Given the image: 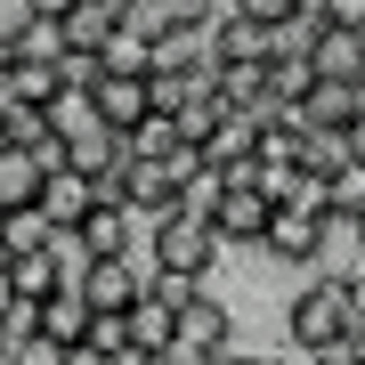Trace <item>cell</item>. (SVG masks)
I'll return each mask as SVG.
<instances>
[{"instance_id": "1", "label": "cell", "mask_w": 365, "mask_h": 365, "mask_svg": "<svg viewBox=\"0 0 365 365\" xmlns=\"http://www.w3.org/2000/svg\"><path fill=\"white\" fill-rule=\"evenodd\" d=\"M333 235H341V220L325 211V179H309L292 203H276V220H268V235H260V260H276V268H317L333 252Z\"/></svg>"}, {"instance_id": "2", "label": "cell", "mask_w": 365, "mask_h": 365, "mask_svg": "<svg viewBox=\"0 0 365 365\" xmlns=\"http://www.w3.org/2000/svg\"><path fill=\"white\" fill-rule=\"evenodd\" d=\"M349 317H357V276H309L292 292V309H284V341L300 357H325L349 333Z\"/></svg>"}, {"instance_id": "3", "label": "cell", "mask_w": 365, "mask_h": 365, "mask_svg": "<svg viewBox=\"0 0 365 365\" xmlns=\"http://www.w3.org/2000/svg\"><path fill=\"white\" fill-rule=\"evenodd\" d=\"M146 260L170 268V276H195V284H211V268L227 260V244H220V227H211L203 211H179V203H170L163 220H146Z\"/></svg>"}, {"instance_id": "4", "label": "cell", "mask_w": 365, "mask_h": 365, "mask_svg": "<svg viewBox=\"0 0 365 365\" xmlns=\"http://www.w3.org/2000/svg\"><path fill=\"white\" fill-rule=\"evenodd\" d=\"M268 220H276V203H268L252 179H227V187H220V203H211V227H220V244H227V252H260Z\"/></svg>"}, {"instance_id": "5", "label": "cell", "mask_w": 365, "mask_h": 365, "mask_svg": "<svg viewBox=\"0 0 365 365\" xmlns=\"http://www.w3.org/2000/svg\"><path fill=\"white\" fill-rule=\"evenodd\" d=\"M81 244H90V260H114V252H138L146 244V220H138V211L130 203H114V195H98L90 211H81Z\"/></svg>"}, {"instance_id": "6", "label": "cell", "mask_w": 365, "mask_h": 365, "mask_svg": "<svg viewBox=\"0 0 365 365\" xmlns=\"http://www.w3.org/2000/svg\"><path fill=\"white\" fill-rule=\"evenodd\" d=\"M309 66H317V81H365V33H357V25H333V16H317Z\"/></svg>"}, {"instance_id": "7", "label": "cell", "mask_w": 365, "mask_h": 365, "mask_svg": "<svg viewBox=\"0 0 365 365\" xmlns=\"http://www.w3.org/2000/svg\"><path fill=\"white\" fill-rule=\"evenodd\" d=\"M211 49H220V66H260V57H276V33L244 9H220L211 16Z\"/></svg>"}, {"instance_id": "8", "label": "cell", "mask_w": 365, "mask_h": 365, "mask_svg": "<svg viewBox=\"0 0 365 365\" xmlns=\"http://www.w3.org/2000/svg\"><path fill=\"white\" fill-rule=\"evenodd\" d=\"M90 98H98V122H106V130H138V122L155 114V98H146V73H98V81H90Z\"/></svg>"}, {"instance_id": "9", "label": "cell", "mask_w": 365, "mask_h": 365, "mask_svg": "<svg viewBox=\"0 0 365 365\" xmlns=\"http://www.w3.org/2000/svg\"><path fill=\"white\" fill-rule=\"evenodd\" d=\"M179 333H187V341H203V349H220V357L235 349V317H227V300L211 292V284H195V292L179 300Z\"/></svg>"}, {"instance_id": "10", "label": "cell", "mask_w": 365, "mask_h": 365, "mask_svg": "<svg viewBox=\"0 0 365 365\" xmlns=\"http://www.w3.org/2000/svg\"><path fill=\"white\" fill-rule=\"evenodd\" d=\"M0 357H9V365H49V341H41V300L16 292L9 309H0Z\"/></svg>"}, {"instance_id": "11", "label": "cell", "mask_w": 365, "mask_h": 365, "mask_svg": "<svg viewBox=\"0 0 365 365\" xmlns=\"http://www.w3.org/2000/svg\"><path fill=\"white\" fill-rule=\"evenodd\" d=\"M98 203V179H90V170H49V179H41V211H49V220L57 227H81V211H90Z\"/></svg>"}, {"instance_id": "12", "label": "cell", "mask_w": 365, "mask_h": 365, "mask_svg": "<svg viewBox=\"0 0 365 365\" xmlns=\"http://www.w3.org/2000/svg\"><path fill=\"white\" fill-rule=\"evenodd\" d=\"M90 333V300H81V284H57L49 300H41V341L49 349H66V341Z\"/></svg>"}, {"instance_id": "13", "label": "cell", "mask_w": 365, "mask_h": 365, "mask_svg": "<svg viewBox=\"0 0 365 365\" xmlns=\"http://www.w3.org/2000/svg\"><path fill=\"white\" fill-rule=\"evenodd\" d=\"M49 244H57V220H49L41 203L0 211V252H9V260H16V252H49Z\"/></svg>"}, {"instance_id": "14", "label": "cell", "mask_w": 365, "mask_h": 365, "mask_svg": "<svg viewBox=\"0 0 365 365\" xmlns=\"http://www.w3.org/2000/svg\"><path fill=\"white\" fill-rule=\"evenodd\" d=\"M41 179H49V170H41L25 146H0V211H16V203H41Z\"/></svg>"}, {"instance_id": "15", "label": "cell", "mask_w": 365, "mask_h": 365, "mask_svg": "<svg viewBox=\"0 0 365 365\" xmlns=\"http://www.w3.org/2000/svg\"><path fill=\"white\" fill-rule=\"evenodd\" d=\"M325 211H333L341 227H349L357 211H365V163H357V155L341 163V170H325Z\"/></svg>"}, {"instance_id": "16", "label": "cell", "mask_w": 365, "mask_h": 365, "mask_svg": "<svg viewBox=\"0 0 365 365\" xmlns=\"http://www.w3.org/2000/svg\"><path fill=\"white\" fill-rule=\"evenodd\" d=\"M106 73H155V41L146 33H130V25H114V41H106Z\"/></svg>"}, {"instance_id": "17", "label": "cell", "mask_w": 365, "mask_h": 365, "mask_svg": "<svg viewBox=\"0 0 365 365\" xmlns=\"http://www.w3.org/2000/svg\"><path fill=\"white\" fill-rule=\"evenodd\" d=\"M16 292H25V300H49L57 284H66V276H57V252H16Z\"/></svg>"}, {"instance_id": "18", "label": "cell", "mask_w": 365, "mask_h": 365, "mask_svg": "<svg viewBox=\"0 0 365 365\" xmlns=\"http://www.w3.org/2000/svg\"><path fill=\"white\" fill-rule=\"evenodd\" d=\"M220 170H211V163H195V170H187V179H179V195H170V203H179V211H203V220H211V203H220Z\"/></svg>"}, {"instance_id": "19", "label": "cell", "mask_w": 365, "mask_h": 365, "mask_svg": "<svg viewBox=\"0 0 365 365\" xmlns=\"http://www.w3.org/2000/svg\"><path fill=\"white\" fill-rule=\"evenodd\" d=\"M146 365H220V349H203V341H187V333H170V341H163V349L146 357Z\"/></svg>"}, {"instance_id": "20", "label": "cell", "mask_w": 365, "mask_h": 365, "mask_svg": "<svg viewBox=\"0 0 365 365\" xmlns=\"http://www.w3.org/2000/svg\"><path fill=\"white\" fill-rule=\"evenodd\" d=\"M227 9H244V16H260L268 33H284L292 16H300V0H227Z\"/></svg>"}, {"instance_id": "21", "label": "cell", "mask_w": 365, "mask_h": 365, "mask_svg": "<svg viewBox=\"0 0 365 365\" xmlns=\"http://www.w3.org/2000/svg\"><path fill=\"white\" fill-rule=\"evenodd\" d=\"M49 365H122V357H106L98 341L81 333V341H66V349H49Z\"/></svg>"}, {"instance_id": "22", "label": "cell", "mask_w": 365, "mask_h": 365, "mask_svg": "<svg viewBox=\"0 0 365 365\" xmlns=\"http://www.w3.org/2000/svg\"><path fill=\"white\" fill-rule=\"evenodd\" d=\"M33 16H41V9H33V0H0V33H9V41H16V33H25V25H33Z\"/></svg>"}, {"instance_id": "23", "label": "cell", "mask_w": 365, "mask_h": 365, "mask_svg": "<svg viewBox=\"0 0 365 365\" xmlns=\"http://www.w3.org/2000/svg\"><path fill=\"white\" fill-rule=\"evenodd\" d=\"M317 16H333V25H357V33H365V0H325Z\"/></svg>"}, {"instance_id": "24", "label": "cell", "mask_w": 365, "mask_h": 365, "mask_svg": "<svg viewBox=\"0 0 365 365\" xmlns=\"http://www.w3.org/2000/svg\"><path fill=\"white\" fill-rule=\"evenodd\" d=\"M16 300V268H9V252H0V309Z\"/></svg>"}, {"instance_id": "25", "label": "cell", "mask_w": 365, "mask_h": 365, "mask_svg": "<svg viewBox=\"0 0 365 365\" xmlns=\"http://www.w3.org/2000/svg\"><path fill=\"white\" fill-rule=\"evenodd\" d=\"M349 155H357V163H365V114H357V122H349Z\"/></svg>"}, {"instance_id": "26", "label": "cell", "mask_w": 365, "mask_h": 365, "mask_svg": "<svg viewBox=\"0 0 365 365\" xmlns=\"http://www.w3.org/2000/svg\"><path fill=\"white\" fill-rule=\"evenodd\" d=\"M33 9H41V16H66V9H73V0H33Z\"/></svg>"}, {"instance_id": "27", "label": "cell", "mask_w": 365, "mask_h": 365, "mask_svg": "<svg viewBox=\"0 0 365 365\" xmlns=\"http://www.w3.org/2000/svg\"><path fill=\"white\" fill-rule=\"evenodd\" d=\"M9 66H16V41H9V33H0V73H9Z\"/></svg>"}, {"instance_id": "28", "label": "cell", "mask_w": 365, "mask_h": 365, "mask_svg": "<svg viewBox=\"0 0 365 365\" xmlns=\"http://www.w3.org/2000/svg\"><path fill=\"white\" fill-rule=\"evenodd\" d=\"M300 365H341V357H300Z\"/></svg>"}, {"instance_id": "29", "label": "cell", "mask_w": 365, "mask_h": 365, "mask_svg": "<svg viewBox=\"0 0 365 365\" xmlns=\"http://www.w3.org/2000/svg\"><path fill=\"white\" fill-rule=\"evenodd\" d=\"M0 146H9V130H0Z\"/></svg>"}, {"instance_id": "30", "label": "cell", "mask_w": 365, "mask_h": 365, "mask_svg": "<svg viewBox=\"0 0 365 365\" xmlns=\"http://www.w3.org/2000/svg\"><path fill=\"white\" fill-rule=\"evenodd\" d=\"M357 268H365V260H357Z\"/></svg>"}]
</instances>
